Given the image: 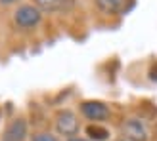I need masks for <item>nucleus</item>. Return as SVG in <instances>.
Returning a JSON list of instances; mask_svg holds the SVG:
<instances>
[{"mask_svg":"<svg viewBox=\"0 0 157 141\" xmlns=\"http://www.w3.org/2000/svg\"><path fill=\"white\" fill-rule=\"evenodd\" d=\"M128 0H96V6L104 13H124Z\"/></svg>","mask_w":157,"mask_h":141,"instance_id":"423d86ee","label":"nucleus"},{"mask_svg":"<svg viewBox=\"0 0 157 141\" xmlns=\"http://www.w3.org/2000/svg\"><path fill=\"white\" fill-rule=\"evenodd\" d=\"M121 141H124V139H121Z\"/></svg>","mask_w":157,"mask_h":141,"instance_id":"f8f14e48","label":"nucleus"},{"mask_svg":"<svg viewBox=\"0 0 157 141\" xmlns=\"http://www.w3.org/2000/svg\"><path fill=\"white\" fill-rule=\"evenodd\" d=\"M69 141H86V139H81V137H71Z\"/></svg>","mask_w":157,"mask_h":141,"instance_id":"9b49d317","label":"nucleus"},{"mask_svg":"<svg viewBox=\"0 0 157 141\" xmlns=\"http://www.w3.org/2000/svg\"><path fill=\"white\" fill-rule=\"evenodd\" d=\"M25 137H27V122L23 118H15L8 124L2 141H23Z\"/></svg>","mask_w":157,"mask_h":141,"instance_id":"39448f33","label":"nucleus"},{"mask_svg":"<svg viewBox=\"0 0 157 141\" xmlns=\"http://www.w3.org/2000/svg\"><path fill=\"white\" fill-rule=\"evenodd\" d=\"M86 134L92 141H105L109 137V130L100 126V124H90L88 128H86Z\"/></svg>","mask_w":157,"mask_h":141,"instance_id":"6e6552de","label":"nucleus"},{"mask_svg":"<svg viewBox=\"0 0 157 141\" xmlns=\"http://www.w3.org/2000/svg\"><path fill=\"white\" fill-rule=\"evenodd\" d=\"M17 0H0V4L2 6H10V4H15Z\"/></svg>","mask_w":157,"mask_h":141,"instance_id":"9d476101","label":"nucleus"},{"mask_svg":"<svg viewBox=\"0 0 157 141\" xmlns=\"http://www.w3.org/2000/svg\"><path fill=\"white\" fill-rule=\"evenodd\" d=\"M56 128L61 136L65 137H75L78 134V120H77V114L73 111H61L56 116Z\"/></svg>","mask_w":157,"mask_h":141,"instance_id":"f03ea898","label":"nucleus"},{"mask_svg":"<svg viewBox=\"0 0 157 141\" xmlns=\"http://www.w3.org/2000/svg\"><path fill=\"white\" fill-rule=\"evenodd\" d=\"M33 141H58V137L48 134V132H38V134L33 136Z\"/></svg>","mask_w":157,"mask_h":141,"instance_id":"1a4fd4ad","label":"nucleus"},{"mask_svg":"<svg viewBox=\"0 0 157 141\" xmlns=\"http://www.w3.org/2000/svg\"><path fill=\"white\" fill-rule=\"evenodd\" d=\"M42 17V12L38 10L36 6L33 4H25V6H19L17 10L13 12V23L21 29H33L40 23Z\"/></svg>","mask_w":157,"mask_h":141,"instance_id":"f257e3e1","label":"nucleus"},{"mask_svg":"<svg viewBox=\"0 0 157 141\" xmlns=\"http://www.w3.org/2000/svg\"><path fill=\"white\" fill-rule=\"evenodd\" d=\"M35 6L40 12L54 13V12H61L65 8H69L71 6V0H35Z\"/></svg>","mask_w":157,"mask_h":141,"instance_id":"0eeeda50","label":"nucleus"},{"mask_svg":"<svg viewBox=\"0 0 157 141\" xmlns=\"http://www.w3.org/2000/svg\"><path fill=\"white\" fill-rule=\"evenodd\" d=\"M123 134L130 141H146L147 139V130L144 126V122H140L138 118H128L123 124Z\"/></svg>","mask_w":157,"mask_h":141,"instance_id":"20e7f679","label":"nucleus"},{"mask_svg":"<svg viewBox=\"0 0 157 141\" xmlns=\"http://www.w3.org/2000/svg\"><path fill=\"white\" fill-rule=\"evenodd\" d=\"M81 113L86 116L88 120H105L109 116V109L105 103L101 101H84L81 105Z\"/></svg>","mask_w":157,"mask_h":141,"instance_id":"7ed1b4c3","label":"nucleus"}]
</instances>
